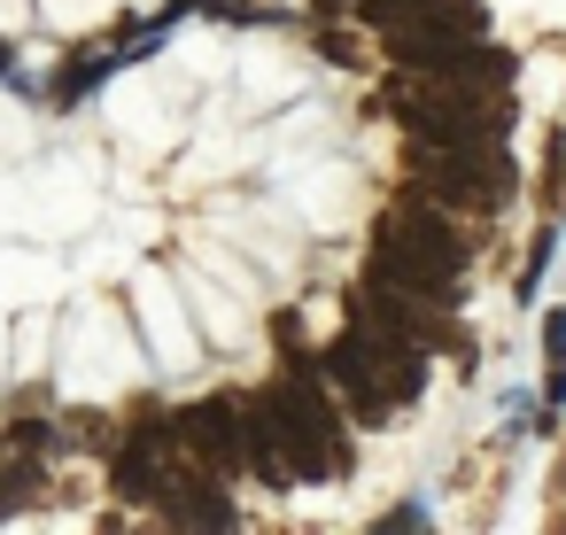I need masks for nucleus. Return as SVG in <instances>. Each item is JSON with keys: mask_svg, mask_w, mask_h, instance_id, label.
<instances>
[{"mask_svg": "<svg viewBox=\"0 0 566 535\" xmlns=\"http://www.w3.org/2000/svg\"><path fill=\"white\" fill-rule=\"evenodd\" d=\"M0 63H9V48H0Z\"/></svg>", "mask_w": 566, "mask_h": 535, "instance_id": "10", "label": "nucleus"}, {"mask_svg": "<svg viewBox=\"0 0 566 535\" xmlns=\"http://www.w3.org/2000/svg\"><path fill=\"white\" fill-rule=\"evenodd\" d=\"M427 179L442 202H465V210L504 202V156L496 148H427Z\"/></svg>", "mask_w": 566, "mask_h": 535, "instance_id": "3", "label": "nucleus"}, {"mask_svg": "<svg viewBox=\"0 0 566 535\" xmlns=\"http://www.w3.org/2000/svg\"><path fill=\"white\" fill-rule=\"evenodd\" d=\"M264 419H272L280 458H287V473H295V481H334V473H349L342 419L326 411V396H318L311 380H280V388H272V403H264Z\"/></svg>", "mask_w": 566, "mask_h": 535, "instance_id": "2", "label": "nucleus"}, {"mask_svg": "<svg viewBox=\"0 0 566 535\" xmlns=\"http://www.w3.org/2000/svg\"><path fill=\"white\" fill-rule=\"evenodd\" d=\"M109 481L125 496H171V442L164 434H133L117 458H109Z\"/></svg>", "mask_w": 566, "mask_h": 535, "instance_id": "6", "label": "nucleus"}, {"mask_svg": "<svg viewBox=\"0 0 566 535\" xmlns=\"http://www.w3.org/2000/svg\"><path fill=\"white\" fill-rule=\"evenodd\" d=\"M373 249H380V256H373V272H380V280H396V287H419V295L458 287V272H465L458 233H450L434 210H419V202H403L396 218H380V241H373Z\"/></svg>", "mask_w": 566, "mask_h": 535, "instance_id": "1", "label": "nucleus"}, {"mask_svg": "<svg viewBox=\"0 0 566 535\" xmlns=\"http://www.w3.org/2000/svg\"><path fill=\"white\" fill-rule=\"evenodd\" d=\"M543 349H551V373H566V311L543 326Z\"/></svg>", "mask_w": 566, "mask_h": 535, "instance_id": "9", "label": "nucleus"}, {"mask_svg": "<svg viewBox=\"0 0 566 535\" xmlns=\"http://www.w3.org/2000/svg\"><path fill=\"white\" fill-rule=\"evenodd\" d=\"M179 442H187V458L195 465H249V419L233 411V403H195L187 419H179Z\"/></svg>", "mask_w": 566, "mask_h": 535, "instance_id": "4", "label": "nucleus"}, {"mask_svg": "<svg viewBox=\"0 0 566 535\" xmlns=\"http://www.w3.org/2000/svg\"><path fill=\"white\" fill-rule=\"evenodd\" d=\"M357 17L373 32H419V24H434L450 40H481V9H473V0H365Z\"/></svg>", "mask_w": 566, "mask_h": 535, "instance_id": "5", "label": "nucleus"}, {"mask_svg": "<svg viewBox=\"0 0 566 535\" xmlns=\"http://www.w3.org/2000/svg\"><path fill=\"white\" fill-rule=\"evenodd\" d=\"M140 311H148V334H156V349H164L171 365H187L195 349H187V334H179V311H171L164 280H140Z\"/></svg>", "mask_w": 566, "mask_h": 535, "instance_id": "7", "label": "nucleus"}, {"mask_svg": "<svg viewBox=\"0 0 566 535\" xmlns=\"http://www.w3.org/2000/svg\"><path fill=\"white\" fill-rule=\"evenodd\" d=\"M171 504V520H187V527H233V504L218 496V489H187V496H164Z\"/></svg>", "mask_w": 566, "mask_h": 535, "instance_id": "8", "label": "nucleus"}]
</instances>
